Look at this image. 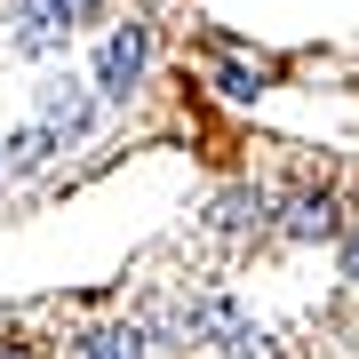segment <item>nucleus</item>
Returning <instances> with one entry per match:
<instances>
[{
  "label": "nucleus",
  "mask_w": 359,
  "mask_h": 359,
  "mask_svg": "<svg viewBox=\"0 0 359 359\" xmlns=\"http://www.w3.org/2000/svg\"><path fill=\"white\" fill-rule=\"evenodd\" d=\"M136 72H144V25H120L112 40H104V65H96V88H104V104H128Z\"/></svg>",
  "instance_id": "1"
},
{
  "label": "nucleus",
  "mask_w": 359,
  "mask_h": 359,
  "mask_svg": "<svg viewBox=\"0 0 359 359\" xmlns=\"http://www.w3.org/2000/svg\"><path fill=\"white\" fill-rule=\"evenodd\" d=\"M80 359H152L144 327H104V335H80Z\"/></svg>",
  "instance_id": "2"
},
{
  "label": "nucleus",
  "mask_w": 359,
  "mask_h": 359,
  "mask_svg": "<svg viewBox=\"0 0 359 359\" xmlns=\"http://www.w3.org/2000/svg\"><path fill=\"white\" fill-rule=\"evenodd\" d=\"M351 271H359V240H351Z\"/></svg>",
  "instance_id": "3"
}]
</instances>
